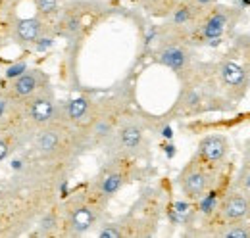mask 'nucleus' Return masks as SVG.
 <instances>
[{
	"mask_svg": "<svg viewBox=\"0 0 250 238\" xmlns=\"http://www.w3.org/2000/svg\"><path fill=\"white\" fill-rule=\"evenodd\" d=\"M156 61L164 67L171 69L179 79L185 77L188 71L194 67V46L188 44L185 39H181L175 33L162 31L160 42L156 48Z\"/></svg>",
	"mask_w": 250,
	"mask_h": 238,
	"instance_id": "nucleus-9",
	"label": "nucleus"
},
{
	"mask_svg": "<svg viewBox=\"0 0 250 238\" xmlns=\"http://www.w3.org/2000/svg\"><path fill=\"white\" fill-rule=\"evenodd\" d=\"M63 6L65 4L62 0H35V8H37L39 18L48 20V21H54L58 18V14L62 12Z\"/></svg>",
	"mask_w": 250,
	"mask_h": 238,
	"instance_id": "nucleus-20",
	"label": "nucleus"
},
{
	"mask_svg": "<svg viewBox=\"0 0 250 238\" xmlns=\"http://www.w3.org/2000/svg\"><path fill=\"white\" fill-rule=\"evenodd\" d=\"M58 104L56 96L50 87L39 90L35 96H31L25 102H20V112L23 114V118L27 119V123L33 129H41L48 123H52L54 119H58Z\"/></svg>",
	"mask_w": 250,
	"mask_h": 238,
	"instance_id": "nucleus-11",
	"label": "nucleus"
},
{
	"mask_svg": "<svg viewBox=\"0 0 250 238\" xmlns=\"http://www.w3.org/2000/svg\"><path fill=\"white\" fill-rule=\"evenodd\" d=\"M183 0H139L141 8L152 16V18H160V20H166L173 14V10L181 4Z\"/></svg>",
	"mask_w": 250,
	"mask_h": 238,
	"instance_id": "nucleus-19",
	"label": "nucleus"
},
{
	"mask_svg": "<svg viewBox=\"0 0 250 238\" xmlns=\"http://www.w3.org/2000/svg\"><path fill=\"white\" fill-rule=\"evenodd\" d=\"M98 102H94L89 96H77L71 98L69 102L58 104V118L65 121L67 125L79 129L81 133H85V129L91 125L94 114H96Z\"/></svg>",
	"mask_w": 250,
	"mask_h": 238,
	"instance_id": "nucleus-14",
	"label": "nucleus"
},
{
	"mask_svg": "<svg viewBox=\"0 0 250 238\" xmlns=\"http://www.w3.org/2000/svg\"><path fill=\"white\" fill-rule=\"evenodd\" d=\"M135 171H137V159L124 156H110V159L102 165V169L98 171V175L93 178L91 184L102 196L112 200L127 182L133 180Z\"/></svg>",
	"mask_w": 250,
	"mask_h": 238,
	"instance_id": "nucleus-10",
	"label": "nucleus"
},
{
	"mask_svg": "<svg viewBox=\"0 0 250 238\" xmlns=\"http://www.w3.org/2000/svg\"><path fill=\"white\" fill-rule=\"evenodd\" d=\"M108 198L102 196L93 184L77 190L60 206V233L63 237H83L100 225L108 208Z\"/></svg>",
	"mask_w": 250,
	"mask_h": 238,
	"instance_id": "nucleus-4",
	"label": "nucleus"
},
{
	"mask_svg": "<svg viewBox=\"0 0 250 238\" xmlns=\"http://www.w3.org/2000/svg\"><path fill=\"white\" fill-rule=\"evenodd\" d=\"M104 146L108 148L110 156H124V158H131V159L143 158L148 150L146 125L141 119L125 116Z\"/></svg>",
	"mask_w": 250,
	"mask_h": 238,
	"instance_id": "nucleus-7",
	"label": "nucleus"
},
{
	"mask_svg": "<svg viewBox=\"0 0 250 238\" xmlns=\"http://www.w3.org/2000/svg\"><path fill=\"white\" fill-rule=\"evenodd\" d=\"M4 94H6V87H4V81L0 79V100L4 98Z\"/></svg>",
	"mask_w": 250,
	"mask_h": 238,
	"instance_id": "nucleus-23",
	"label": "nucleus"
},
{
	"mask_svg": "<svg viewBox=\"0 0 250 238\" xmlns=\"http://www.w3.org/2000/svg\"><path fill=\"white\" fill-rule=\"evenodd\" d=\"M54 33V21L42 20V18H27V20H20L14 27V37L20 44L33 46L39 44L41 40H44L48 35Z\"/></svg>",
	"mask_w": 250,
	"mask_h": 238,
	"instance_id": "nucleus-16",
	"label": "nucleus"
},
{
	"mask_svg": "<svg viewBox=\"0 0 250 238\" xmlns=\"http://www.w3.org/2000/svg\"><path fill=\"white\" fill-rule=\"evenodd\" d=\"M190 4H194L198 10H206V8H210V6H214L218 0H188Z\"/></svg>",
	"mask_w": 250,
	"mask_h": 238,
	"instance_id": "nucleus-22",
	"label": "nucleus"
},
{
	"mask_svg": "<svg viewBox=\"0 0 250 238\" xmlns=\"http://www.w3.org/2000/svg\"><path fill=\"white\" fill-rule=\"evenodd\" d=\"M233 104L225 98L214 77L212 63L196 61L185 77H181V92L173 106V114L188 118L206 112H227Z\"/></svg>",
	"mask_w": 250,
	"mask_h": 238,
	"instance_id": "nucleus-1",
	"label": "nucleus"
},
{
	"mask_svg": "<svg viewBox=\"0 0 250 238\" xmlns=\"http://www.w3.org/2000/svg\"><path fill=\"white\" fill-rule=\"evenodd\" d=\"M208 237L218 238H250V219L243 221H225V223H208Z\"/></svg>",
	"mask_w": 250,
	"mask_h": 238,
	"instance_id": "nucleus-18",
	"label": "nucleus"
},
{
	"mask_svg": "<svg viewBox=\"0 0 250 238\" xmlns=\"http://www.w3.org/2000/svg\"><path fill=\"white\" fill-rule=\"evenodd\" d=\"M35 129L18 110L10 119H0V163L12 156L25 140H31Z\"/></svg>",
	"mask_w": 250,
	"mask_h": 238,
	"instance_id": "nucleus-13",
	"label": "nucleus"
},
{
	"mask_svg": "<svg viewBox=\"0 0 250 238\" xmlns=\"http://www.w3.org/2000/svg\"><path fill=\"white\" fill-rule=\"evenodd\" d=\"M243 12L239 8L233 6H219L218 2L210 8H206L198 20L194 21V25L187 33V42L196 46H210L216 44L219 40H223L231 31L235 29V25L239 23Z\"/></svg>",
	"mask_w": 250,
	"mask_h": 238,
	"instance_id": "nucleus-5",
	"label": "nucleus"
},
{
	"mask_svg": "<svg viewBox=\"0 0 250 238\" xmlns=\"http://www.w3.org/2000/svg\"><path fill=\"white\" fill-rule=\"evenodd\" d=\"M214 77L225 98L237 106L250 90V37L241 35L233 40L229 50L212 61Z\"/></svg>",
	"mask_w": 250,
	"mask_h": 238,
	"instance_id": "nucleus-2",
	"label": "nucleus"
},
{
	"mask_svg": "<svg viewBox=\"0 0 250 238\" xmlns=\"http://www.w3.org/2000/svg\"><path fill=\"white\" fill-rule=\"evenodd\" d=\"M233 186H237L239 190H243L245 194L250 196V158H245V159H243L241 171L237 173V177L233 180Z\"/></svg>",
	"mask_w": 250,
	"mask_h": 238,
	"instance_id": "nucleus-21",
	"label": "nucleus"
},
{
	"mask_svg": "<svg viewBox=\"0 0 250 238\" xmlns=\"http://www.w3.org/2000/svg\"><path fill=\"white\" fill-rule=\"evenodd\" d=\"M124 118L125 102L122 98H108V100L98 102V108H96L93 121L83 133L87 148L104 146L110 140V137L114 135L116 127L120 125V121Z\"/></svg>",
	"mask_w": 250,
	"mask_h": 238,
	"instance_id": "nucleus-8",
	"label": "nucleus"
},
{
	"mask_svg": "<svg viewBox=\"0 0 250 238\" xmlns=\"http://www.w3.org/2000/svg\"><path fill=\"white\" fill-rule=\"evenodd\" d=\"M31 148L39 159L46 163L62 165L77 158L83 150H87V144L79 129L67 125L65 121L58 118L35 131L31 139Z\"/></svg>",
	"mask_w": 250,
	"mask_h": 238,
	"instance_id": "nucleus-3",
	"label": "nucleus"
},
{
	"mask_svg": "<svg viewBox=\"0 0 250 238\" xmlns=\"http://www.w3.org/2000/svg\"><path fill=\"white\" fill-rule=\"evenodd\" d=\"M208 223H225V221H243L250 219V196L237 186L227 188L219 196L218 204L208 215Z\"/></svg>",
	"mask_w": 250,
	"mask_h": 238,
	"instance_id": "nucleus-12",
	"label": "nucleus"
},
{
	"mask_svg": "<svg viewBox=\"0 0 250 238\" xmlns=\"http://www.w3.org/2000/svg\"><path fill=\"white\" fill-rule=\"evenodd\" d=\"M225 167L227 165H216V163L204 161L194 154L177 177L181 194L188 202H200L202 198H206L218 188L219 180L225 173Z\"/></svg>",
	"mask_w": 250,
	"mask_h": 238,
	"instance_id": "nucleus-6",
	"label": "nucleus"
},
{
	"mask_svg": "<svg viewBox=\"0 0 250 238\" xmlns=\"http://www.w3.org/2000/svg\"><path fill=\"white\" fill-rule=\"evenodd\" d=\"M229 140L223 135H208L200 140L196 156L202 158L204 161L216 163V165H227V158H229Z\"/></svg>",
	"mask_w": 250,
	"mask_h": 238,
	"instance_id": "nucleus-17",
	"label": "nucleus"
},
{
	"mask_svg": "<svg viewBox=\"0 0 250 238\" xmlns=\"http://www.w3.org/2000/svg\"><path fill=\"white\" fill-rule=\"evenodd\" d=\"M46 87H48V77L41 69H23L12 81V85L8 89V96L16 104H20V102L29 100L39 90L46 89Z\"/></svg>",
	"mask_w": 250,
	"mask_h": 238,
	"instance_id": "nucleus-15",
	"label": "nucleus"
}]
</instances>
